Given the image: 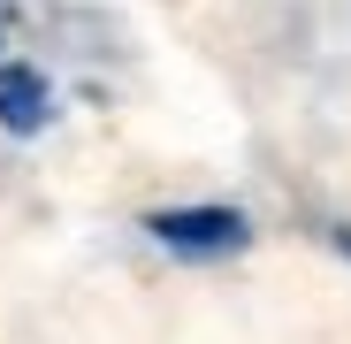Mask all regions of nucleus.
I'll use <instances>...</instances> for the list:
<instances>
[{
  "label": "nucleus",
  "instance_id": "obj_2",
  "mask_svg": "<svg viewBox=\"0 0 351 344\" xmlns=\"http://www.w3.org/2000/svg\"><path fill=\"white\" fill-rule=\"evenodd\" d=\"M46 123H53V84H46V69H31V62H0V130L38 138Z\"/></svg>",
  "mask_w": 351,
  "mask_h": 344
},
{
  "label": "nucleus",
  "instance_id": "obj_3",
  "mask_svg": "<svg viewBox=\"0 0 351 344\" xmlns=\"http://www.w3.org/2000/svg\"><path fill=\"white\" fill-rule=\"evenodd\" d=\"M336 253H343V260H351V222H343V229H336Z\"/></svg>",
  "mask_w": 351,
  "mask_h": 344
},
{
  "label": "nucleus",
  "instance_id": "obj_1",
  "mask_svg": "<svg viewBox=\"0 0 351 344\" xmlns=\"http://www.w3.org/2000/svg\"><path fill=\"white\" fill-rule=\"evenodd\" d=\"M145 229H153V245L184 253V260H229L252 245V222L237 207H160L145 214Z\"/></svg>",
  "mask_w": 351,
  "mask_h": 344
}]
</instances>
